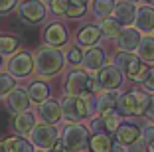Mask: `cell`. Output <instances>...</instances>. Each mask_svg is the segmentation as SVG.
<instances>
[{"label":"cell","instance_id":"47","mask_svg":"<svg viewBox=\"0 0 154 152\" xmlns=\"http://www.w3.org/2000/svg\"><path fill=\"white\" fill-rule=\"evenodd\" d=\"M0 65H2V54H0Z\"/></svg>","mask_w":154,"mask_h":152},{"label":"cell","instance_id":"38","mask_svg":"<svg viewBox=\"0 0 154 152\" xmlns=\"http://www.w3.org/2000/svg\"><path fill=\"white\" fill-rule=\"evenodd\" d=\"M89 132H95V134H101V132H105V125H103V119H93L91 121V125H89Z\"/></svg>","mask_w":154,"mask_h":152},{"label":"cell","instance_id":"19","mask_svg":"<svg viewBox=\"0 0 154 152\" xmlns=\"http://www.w3.org/2000/svg\"><path fill=\"white\" fill-rule=\"evenodd\" d=\"M138 42H140V32L132 28H125L117 36V44L122 51H134L138 48Z\"/></svg>","mask_w":154,"mask_h":152},{"label":"cell","instance_id":"37","mask_svg":"<svg viewBox=\"0 0 154 152\" xmlns=\"http://www.w3.org/2000/svg\"><path fill=\"white\" fill-rule=\"evenodd\" d=\"M127 152H150L148 150V146H146V142L144 140H134L132 144H128V148H127Z\"/></svg>","mask_w":154,"mask_h":152},{"label":"cell","instance_id":"18","mask_svg":"<svg viewBox=\"0 0 154 152\" xmlns=\"http://www.w3.org/2000/svg\"><path fill=\"white\" fill-rule=\"evenodd\" d=\"M132 22L136 24V30L138 32H152L154 30V8H150V6H138Z\"/></svg>","mask_w":154,"mask_h":152},{"label":"cell","instance_id":"39","mask_svg":"<svg viewBox=\"0 0 154 152\" xmlns=\"http://www.w3.org/2000/svg\"><path fill=\"white\" fill-rule=\"evenodd\" d=\"M18 4V0H0V14H8L12 12Z\"/></svg>","mask_w":154,"mask_h":152},{"label":"cell","instance_id":"45","mask_svg":"<svg viewBox=\"0 0 154 152\" xmlns=\"http://www.w3.org/2000/svg\"><path fill=\"white\" fill-rule=\"evenodd\" d=\"M148 6H154V0H148Z\"/></svg>","mask_w":154,"mask_h":152},{"label":"cell","instance_id":"12","mask_svg":"<svg viewBox=\"0 0 154 152\" xmlns=\"http://www.w3.org/2000/svg\"><path fill=\"white\" fill-rule=\"evenodd\" d=\"M38 115L44 123L48 125H57L59 119H61V107H59L57 101H51V99H45L42 101L40 107H38Z\"/></svg>","mask_w":154,"mask_h":152},{"label":"cell","instance_id":"5","mask_svg":"<svg viewBox=\"0 0 154 152\" xmlns=\"http://www.w3.org/2000/svg\"><path fill=\"white\" fill-rule=\"evenodd\" d=\"M30 136H32V144L38 150H50L55 142L59 140V132L54 125H48V123H42V125H34V129L30 130Z\"/></svg>","mask_w":154,"mask_h":152},{"label":"cell","instance_id":"6","mask_svg":"<svg viewBox=\"0 0 154 152\" xmlns=\"http://www.w3.org/2000/svg\"><path fill=\"white\" fill-rule=\"evenodd\" d=\"M146 99L148 95L142 93V91H131V93H125L121 99H117V111L125 116H132V115H142L146 105Z\"/></svg>","mask_w":154,"mask_h":152},{"label":"cell","instance_id":"48","mask_svg":"<svg viewBox=\"0 0 154 152\" xmlns=\"http://www.w3.org/2000/svg\"><path fill=\"white\" fill-rule=\"evenodd\" d=\"M34 152H45V150H34Z\"/></svg>","mask_w":154,"mask_h":152},{"label":"cell","instance_id":"46","mask_svg":"<svg viewBox=\"0 0 154 152\" xmlns=\"http://www.w3.org/2000/svg\"><path fill=\"white\" fill-rule=\"evenodd\" d=\"M42 2H48V4H50V2H51V0H42Z\"/></svg>","mask_w":154,"mask_h":152},{"label":"cell","instance_id":"1","mask_svg":"<svg viewBox=\"0 0 154 152\" xmlns=\"http://www.w3.org/2000/svg\"><path fill=\"white\" fill-rule=\"evenodd\" d=\"M65 65V55L54 45H44L34 55V71L40 77H54Z\"/></svg>","mask_w":154,"mask_h":152},{"label":"cell","instance_id":"11","mask_svg":"<svg viewBox=\"0 0 154 152\" xmlns=\"http://www.w3.org/2000/svg\"><path fill=\"white\" fill-rule=\"evenodd\" d=\"M6 107H8V111L14 113V115L24 113L30 107V97H28V93L24 89H16V87H14V89L6 95Z\"/></svg>","mask_w":154,"mask_h":152},{"label":"cell","instance_id":"31","mask_svg":"<svg viewBox=\"0 0 154 152\" xmlns=\"http://www.w3.org/2000/svg\"><path fill=\"white\" fill-rule=\"evenodd\" d=\"M85 12H87V6L85 4H77V2H71V0H69L67 10H65V14H67L69 18H81Z\"/></svg>","mask_w":154,"mask_h":152},{"label":"cell","instance_id":"13","mask_svg":"<svg viewBox=\"0 0 154 152\" xmlns=\"http://www.w3.org/2000/svg\"><path fill=\"white\" fill-rule=\"evenodd\" d=\"M115 138H117V142L121 146H128V144H132L134 140L140 138V129L134 123H122L115 130Z\"/></svg>","mask_w":154,"mask_h":152},{"label":"cell","instance_id":"49","mask_svg":"<svg viewBox=\"0 0 154 152\" xmlns=\"http://www.w3.org/2000/svg\"><path fill=\"white\" fill-rule=\"evenodd\" d=\"M131 2H138V0H131Z\"/></svg>","mask_w":154,"mask_h":152},{"label":"cell","instance_id":"44","mask_svg":"<svg viewBox=\"0 0 154 152\" xmlns=\"http://www.w3.org/2000/svg\"><path fill=\"white\" fill-rule=\"evenodd\" d=\"M71 2H77V4H87V0H71Z\"/></svg>","mask_w":154,"mask_h":152},{"label":"cell","instance_id":"15","mask_svg":"<svg viewBox=\"0 0 154 152\" xmlns=\"http://www.w3.org/2000/svg\"><path fill=\"white\" fill-rule=\"evenodd\" d=\"M105 61H107V54H105V49L101 48H91L87 49L85 54H83V67H85L87 71H97V69H101V67L105 65Z\"/></svg>","mask_w":154,"mask_h":152},{"label":"cell","instance_id":"9","mask_svg":"<svg viewBox=\"0 0 154 152\" xmlns=\"http://www.w3.org/2000/svg\"><path fill=\"white\" fill-rule=\"evenodd\" d=\"M18 16L24 24L36 26L45 18V6L42 0H22L18 4Z\"/></svg>","mask_w":154,"mask_h":152},{"label":"cell","instance_id":"4","mask_svg":"<svg viewBox=\"0 0 154 152\" xmlns=\"http://www.w3.org/2000/svg\"><path fill=\"white\" fill-rule=\"evenodd\" d=\"M115 67L132 81L142 79V75H144V71H146V67L142 65L140 57H136L131 51H121V54L115 55Z\"/></svg>","mask_w":154,"mask_h":152},{"label":"cell","instance_id":"14","mask_svg":"<svg viewBox=\"0 0 154 152\" xmlns=\"http://www.w3.org/2000/svg\"><path fill=\"white\" fill-rule=\"evenodd\" d=\"M44 40H45V44H48V45L59 48V45H63L65 42H67V30H65L63 24L54 22V24H50V26L45 28Z\"/></svg>","mask_w":154,"mask_h":152},{"label":"cell","instance_id":"21","mask_svg":"<svg viewBox=\"0 0 154 152\" xmlns=\"http://www.w3.org/2000/svg\"><path fill=\"white\" fill-rule=\"evenodd\" d=\"M99 40H101V30L97 26H85L77 34V45L91 48V45H95Z\"/></svg>","mask_w":154,"mask_h":152},{"label":"cell","instance_id":"32","mask_svg":"<svg viewBox=\"0 0 154 152\" xmlns=\"http://www.w3.org/2000/svg\"><path fill=\"white\" fill-rule=\"evenodd\" d=\"M140 136L146 142L148 150L154 152V125H148V126H144V129H140Z\"/></svg>","mask_w":154,"mask_h":152},{"label":"cell","instance_id":"17","mask_svg":"<svg viewBox=\"0 0 154 152\" xmlns=\"http://www.w3.org/2000/svg\"><path fill=\"white\" fill-rule=\"evenodd\" d=\"M134 12H136V6H134V2H131V0H121V2L115 4V8H113L115 20H117L121 26H128V24H132V20H134Z\"/></svg>","mask_w":154,"mask_h":152},{"label":"cell","instance_id":"33","mask_svg":"<svg viewBox=\"0 0 154 152\" xmlns=\"http://www.w3.org/2000/svg\"><path fill=\"white\" fill-rule=\"evenodd\" d=\"M67 4H69V0H51L50 10L55 16H61V14H65V10H67Z\"/></svg>","mask_w":154,"mask_h":152},{"label":"cell","instance_id":"28","mask_svg":"<svg viewBox=\"0 0 154 152\" xmlns=\"http://www.w3.org/2000/svg\"><path fill=\"white\" fill-rule=\"evenodd\" d=\"M99 30H101V34H103L105 38L113 40V38H117V36H119V32H121V24H119L117 20L107 18V20H103V22H101Z\"/></svg>","mask_w":154,"mask_h":152},{"label":"cell","instance_id":"7","mask_svg":"<svg viewBox=\"0 0 154 152\" xmlns=\"http://www.w3.org/2000/svg\"><path fill=\"white\" fill-rule=\"evenodd\" d=\"M91 83L93 81L85 69H73L65 77V91H67V95L81 97L85 93H91Z\"/></svg>","mask_w":154,"mask_h":152},{"label":"cell","instance_id":"30","mask_svg":"<svg viewBox=\"0 0 154 152\" xmlns=\"http://www.w3.org/2000/svg\"><path fill=\"white\" fill-rule=\"evenodd\" d=\"M16 87V81L8 73H0V95H8Z\"/></svg>","mask_w":154,"mask_h":152},{"label":"cell","instance_id":"34","mask_svg":"<svg viewBox=\"0 0 154 152\" xmlns=\"http://www.w3.org/2000/svg\"><path fill=\"white\" fill-rule=\"evenodd\" d=\"M142 115L148 119L150 123L154 125V95H148V99H146V105H144V111H142Z\"/></svg>","mask_w":154,"mask_h":152},{"label":"cell","instance_id":"10","mask_svg":"<svg viewBox=\"0 0 154 152\" xmlns=\"http://www.w3.org/2000/svg\"><path fill=\"white\" fill-rule=\"evenodd\" d=\"M8 71L12 77H28L34 71V57L28 51H20V54L12 55L8 61Z\"/></svg>","mask_w":154,"mask_h":152},{"label":"cell","instance_id":"40","mask_svg":"<svg viewBox=\"0 0 154 152\" xmlns=\"http://www.w3.org/2000/svg\"><path fill=\"white\" fill-rule=\"evenodd\" d=\"M48 152H69V150L63 146V142H61V140H57V142H55V144H54V146H51Z\"/></svg>","mask_w":154,"mask_h":152},{"label":"cell","instance_id":"27","mask_svg":"<svg viewBox=\"0 0 154 152\" xmlns=\"http://www.w3.org/2000/svg\"><path fill=\"white\" fill-rule=\"evenodd\" d=\"M115 0H93V12L99 18H107L109 14H113Z\"/></svg>","mask_w":154,"mask_h":152},{"label":"cell","instance_id":"41","mask_svg":"<svg viewBox=\"0 0 154 152\" xmlns=\"http://www.w3.org/2000/svg\"><path fill=\"white\" fill-rule=\"evenodd\" d=\"M6 129V119H4V115H0V132Z\"/></svg>","mask_w":154,"mask_h":152},{"label":"cell","instance_id":"22","mask_svg":"<svg viewBox=\"0 0 154 152\" xmlns=\"http://www.w3.org/2000/svg\"><path fill=\"white\" fill-rule=\"evenodd\" d=\"M26 93H28V97H30V101L42 103V101H45V99L50 97V85L44 83V81H32Z\"/></svg>","mask_w":154,"mask_h":152},{"label":"cell","instance_id":"24","mask_svg":"<svg viewBox=\"0 0 154 152\" xmlns=\"http://www.w3.org/2000/svg\"><path fill=\"white\" fill-rule=\"evenodd\" d=\"M4 144L8 152H34V144L24 136H10L8 140H4Z\"/></svg>","mask_w":154,"mask_h":152},{"label":"cell","instance_id":"42","mask_svg":"<svg viewBox=\"0 0 154 152\" xmlns=\"http://www.w3.org/2000/svg\"><path fill=\"white\" fill-rule=\"evenodd\" d=\"M111 152H127V150H125V148H121V146L117 144V146H113V148H111Z\"/></svg>","mask_w":154,"mask_h":152},{"label":"cell","instance_id":"35","mask_svg":"<svg viewBox=\"0 0 154 152\" xmlns=\"http://www.w3.org/2000/svg\"><path fill=\"white\" fill-rule=\"evenodd\" d=\"M142 83H144V87L148 91L154 93V67H150V69L144 71V75H142Z\"/></svg>","mask_w":154,"mask_h":152},{"label":"cell","instance_id":"26","mask_svg":"<svg viewBox=\"0 0 154 152\" xmlns=\"http://www.w3.org/2000/svg\"><path fill=\"white\" fill-rule=\"evenodd\" d=\"M20 45V40L16 36H6V34H0V54H14Z\"/></svg>","mask_w":154,"mask_h":152},{"label":"cell","instance_id":"3","mask_svg":"<svg viewBox=\"0 0 154 152\" xmlns=\"http://www.w3.org/2000/svg\"><path fill=\"white\" fill-rule=\"evenodd\" d=\"M61 119H65L67 123H79L83 119L91 115L89 113V107H87V101L85 97H73V95H67V97L61 99Z\"/></svg>","mask_w":154,"mask_h":152},{"label":"cell","instance_id":"36","mask_svg":"<svg viewBox=\"0 0 154 152\" xmlns=\"http://www.w3.org/2000/svg\"><path fill=\"white\" fill-rule=\"evenodd\" d=\"M81 59H83V54H81V49H79V48H71L67 51V61L69 63L77 65V63H81Z\"/></svg>","mask_w":154,"mask_h":152},{"label":"cell","instance_id":"43","mask_svg":"<svg viewBox=\"0 0 154 152\" xmlns=\"http://www.w3.org/2000/svg\"><path fill=\"white\" fill-rule=\"evenodd\" d=\"M0 152H8V148H6V144L0 140Z\"/></svg>","mask_w":154,"mask_h":152},{"label":"cell","instance_id":"25","mask_svg":"<svg viewBox=\"0 0 154 152\" xmlns=\"http://www.w3.org/2000/svg\"><path fill=\"white\" fill-rule=\"evenodd\" d=\"M138 57L140 61H148V63H154V38H140L138 42Z\"/></svg>","mask_w":154,"mask_h":152},{"label":"cell","instance_id":"29","mask_svg":"<svg viewBox=\"0 0 154 152\" xmlns=\"http://www.w3.org/2000/svg\"><path fill=\"white\" fill-rule=\"evenodd\" d=\"M101 119H103V125H105V132H115L117 126L121 125V113H119L117 109L107 113V115H103Z\"/></svg>","mask_w":154,"mask_h":152},{"label":"cell","instance_id":"20","mask_svg":"<svg viewBox=\"0 0 154 152\" xmlns=\"http://www.w3.org/2000/svg\"><path fill=\"white\" fill-rule=\"evenodd\" d=\"M36 125V115L30 111H24V113H18L16 119H14V130L18 132V136H26L30 134V130L34 129Z\"/></svg>","mask_w":154,"mask_h":152},{"label":"cell","instance_id":"8","mask_svg":"<svg viewBox=\"0 0 154 152\" xmlns=\"http://www.w3.org/2000/svg\"><path fill=\"white\" fill-rule=\"evenodd\" d=\"M122 85V73L119 71L115 65H103L101 69H97V79L93 89L95 91H117Z\"/></svg>","mask_w":154,"mask_h":152},{"label":"cell","instance_id":"16","mask_svg":"<svg viewBox=\"0 0 154 152\" xmlns=\"http://www.w3.org/2000/svg\"><path fill=\"white\" fill-rule=\"evenodd\" d=\"M117 99H119L117 91H107V89H103L95 97V111L99 113L101 116L107 115V113H111V111H115V109H117Z\"/></svg>","mask_w":154,"mask_h":152},{"label":"cell","instance_id":"23","mask_svg":"<svg viewBox=\"0 0 154 152\" xmlns=\"http://www.w3.org/2000/svg\"><path fill=\"white\" fill-rule=\"evenodd\" d=\"M89 150L91 152H111V148H113V140H111V136L109 134H105V132H101V134H93L89 138Z\"/></svg>","mask_w":154,"mask_h":152},{"label":"cell","instance_id":"2","mask_svg":"<svg viewBox=\"0 0 154 152\" xmlns=\"http://www.w3.org/2000/svg\"><path fill=\"white\" fill-rule=\"evenodd\" d=\"M61 142L69 152H81L89 144V129L79 123H69L61 130Z\"/></svg>","mask_w":154,"mask_h":152}]
</instances>
